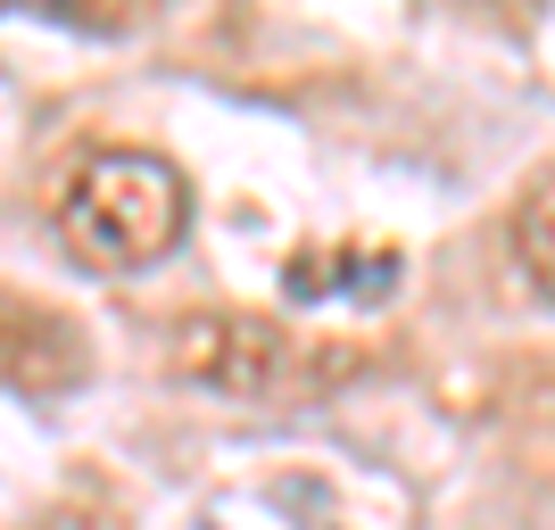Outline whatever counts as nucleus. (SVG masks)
Here are the masks:
<instances>
[{"mask_svg":"<svg viewBox=\"0 0 555 530\" xmlns=\"http://www.w3.org/2000/svg\"><path fill=\"white\" fill-rule=\"evenodd\" d=\"M92 373V340L67 307L34 290H0V390L17 398H67Z\"/></svg>","mask_w":555,"mask_h":530,"instance_id":"3","label":"nucleus"},{"mask_svg":"<svg viewBox=\"0 0 555 530\" xmlns=\"http://www.w3.org/2000/svg\"><path fill=\"white\" fill-rule=\"evenodd\" d=\"M34 530H125V522H116L108 506H92V497H67V506H50Z\"/></svg>","mask_w":555,"mask_h":530,"instance_id":"6","label":"nucleus"},{"mask_svg":"<svg viewBox=\"0 0 555 530\" xmlns=\"http://www.w3.org/2000/svg\"><path fill=\"white\" fill-rule=\"evenodd\" d=\"M59 241L92 274H141L158 266L191 224V183L150 150H92L59 183Z\"/></svg>","mask_w":555,"mask_h":530,"instance_id":"2","label":"nucleus"},{"mask_svg":"<svg viewBox=\"0 0 555 530\" xmlns=\"http://www.w3.org/2000/svg\"><path fill=\"white\" fill-rule=\"evenodd\" d=\"M398 274H406V257L390 241H340V249H299L282 266V290L291 299H390Z\"/></svg>","mask_w":555,"mask_h":530,"instance_id":"4","label":"nucleus"},{"mask_svg":"<svg viewBox=\"0 0 555 530\" xmlns=\"http://www.w3.org/2000/svg\"><path fill=\"white\" fill-rule=\"evenodd\" d=\"M166 373L191 390L241 398V406H315L348 373H365V348L315 340V332L257 315V307H191L166 332Z\"/></svg>","mask_w":555,"mask_h":530,"instance_id":"1","label":"nucleus"},{"mask_svg":"<svg viewBox=\"0 0 555 530\" xmlns=\"http://www.w3.org/2000/svg\"><path fill=\"white\" fill-rule=\"evenodd\" d=\"M514 249H522L531 282L555 299V166L539 174L531 191H522V208H514Z\"/></svg>","mask_w":555,"mask_h":530,"instance_id":"5","label":"nucleus"}]
</instances>
